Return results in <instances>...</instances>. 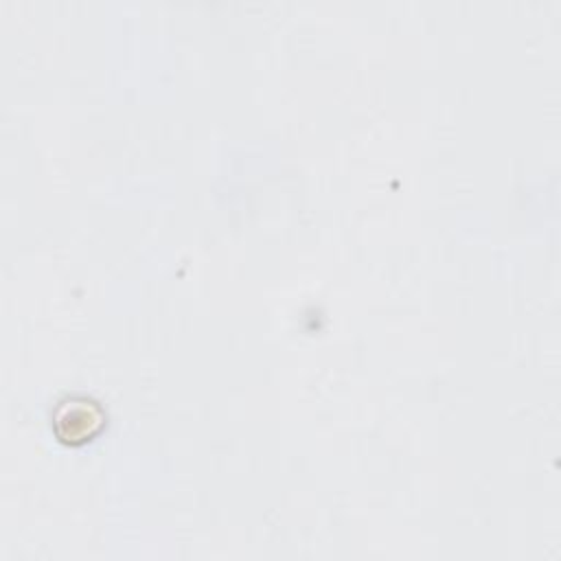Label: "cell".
Wrapping results in <instances>:
<instances>
[{
    "label": "cell",
    "instance_id": "obj_1",
    "mask_svg": "<svg viewBox=\"0 0 561 561\" xmlns=\"http://www.w3.org/2000/svg\"><path fill=\"white\" fill-rule=\"evenodd\" d=\"M105 416L96 401L88 397H68L59 401L53 414V430L61 443L79 445L90 440L103 425Z\"/></svg>",
    "mask_w": 561,
    "mask_h": 561
}]
</instances>
